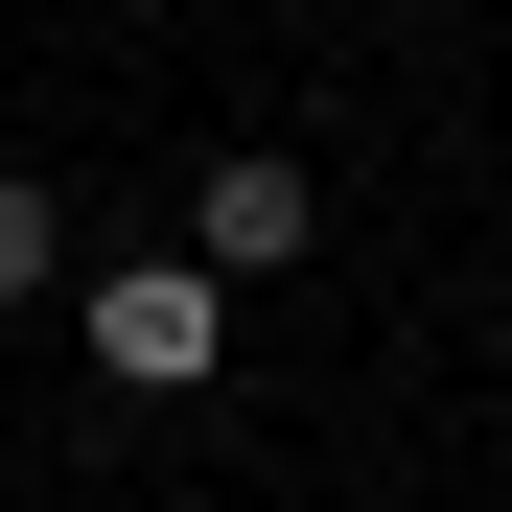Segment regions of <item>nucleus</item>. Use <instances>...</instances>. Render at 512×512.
Returning a JSON list of instances; mask_svg holds the SVG:
<instances>
[{"instance_id":"7ed1b4c3","label":"nucleus","mask_w":512,"mask_h":512,"mask_svg":"<svg viewBox=\"0 0 512 512\" xmlns=\"http://www.w3.org/2000/svg\"><path fill=\"white\" fill-rule=\"evenodd\" d=\"M47 280H70V210H47V187H24V163H0V326H24V303H47Z\"/></svg>"},{"instance_id":"f257e3e1","label":"nucleus","mask_w":512,"mask_h":512,"mask_svg":"<svg viewBox=\"0 0 512 512\" xmlns=\"http://www.w3.org/2000/svg\"><path fill=\"white\" fill-rule=\"evenodd\" d=\"M70 326H94L117 396H187V373L233 350V280H210V256H117V280H70Z\"/></svg>"},{"instance_id":"f03ea898","label":"nucleus","mask_w":512,"mask_h":512,"mask_svg":"<svg viewBox=\"0 0 512 512\" xmlns=\"http://www.w3.org/2000/svg\"><path fill=\"white\" fill-rule=\"evenodd\" d=\"M303 233H326V187H303V163H280V140H233V163H210V187H187V256H210V280H233V303H256V280H280V256H303Z\"/></svg>"}]
</instances>
